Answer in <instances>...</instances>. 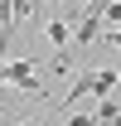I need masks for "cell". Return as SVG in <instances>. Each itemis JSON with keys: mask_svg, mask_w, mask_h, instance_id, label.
<instances>
[{"mask_svg": "<svg viewBox=\"0 0 121 126\" xmlns=\"http://www.w3.org/2000/svg\"><path fill=\"white\" fill-rule=\"evenodd\" d=\"M5 78L15 82L19 92H29V97H39V78H34V58H15L10 68H5Z\"/></svg>", "mask_w": 121, "mask_h": 126, "instance_id": "6da1fadb", "label": "cell"}, {"mask_svg": "<svg viewBox=\"0 0 121 126\" xmlns=\"http://www.w3.org/2000/svg\"><path fill=\"white\" fill-rule=\"evenodd\" d=\"M44 34H48L58 48H68V44H73V29H68V19H58V15H48V19H44Z\"/></svg>", "mask_w": 121, "mask_h": 126, "instance_id": "7a4b0ae2", "label": "cell"}, {"mask_svg": "<svg viewBox=\"0 0 121 126\" xmlns=\"http://www.w3.org/2000/svg\"><path fill=\"white\" fill-rule=\"evenodd\" d=\"M116 82H121V73H111V68H102V73L92 78V97H97V102H102V97H111V92H116Z\"/></svg>", "mask_w": 121, "mask_h": 126, "instance_id": "3957f363", "label": "cell"}, {"mask_svg": "<svg viewBox=\"0 0 121 126\" xmlns=\"http://www.w3.org/2000/svg\"><path fill=\"white\" fill-rule=\"evenodd\" d=\"M68 126H97V121H92L87 111H77V116H73V121H68Z\"/></svg>", "mask_w": 121, "mask_h": 126, "instance_id": "277c9868", "label": "cell"}]
</instances>
